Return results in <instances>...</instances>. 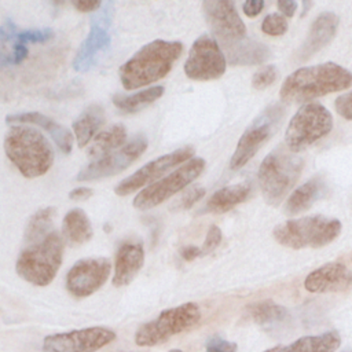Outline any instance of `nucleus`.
Segmentation results:
<instances>
[{
	"label": "nucleus",
	"mask_w": 352,
	"mask_h": 352,
	"mask_svg": "<svg viewBox=\"0 0 352 352\" xmlns=\"http://www.w3.org/2000/svg\"><path fill=\"white\" fill-rule=\"evenodd\" d=\"M351 85L352 73L349 70L334 62H326L294 70L283 80L279 96L286 103H304Z\"/></svg>",
	"instance_id": "f257e3e1"
},
{
	"label": "nucleus",
	"mask_w": 352,
	"mask_h": 352,
	"mask_svg": "<svg viewBox=\"0 0 352 352\" xmlns=\"http://www.w3.org/2000/svg\"><path fill=\"white\" fill-rule=\"evenodd\" d=\"M183 52L180 41L154 40L136 51L118 70L126 91L148 85L164 78Z\"/></svg>",
	"instance_id": "f03ea898"
},
{
	"label": "nucleus",
	"mask_w": 352,
	"mask_h": 352,
	"mask_svg": "<svg viewBox=\"0 0 352 352\" xmlns=\"http://www.w3.org/2000/svg\"><path fill=\"white\" fill-rule=\"evenodd\" d=\"M4 151L26 179L47 173L54 162V151L47 138L28 125H14L7 131Z\"/></svg>",
	"instance_id": "7ed1b4c3"
},
{
	"label": "nucleus",
	"mask_w": 352,
	"mask_h": 352,
	"mask_svg": "<svg viewBox=\"0 0 352 352\" xmlns=\"http://www.w3.org/2000/svg\"><path fill=\"white\" fill-rule=\"evenodd\" d=\"M63 236L52 230L41 241L26 245L18 254L15 270L26 282L47 286L56 276L63 260Z\"/></svg>",
	"instance_id": "20e7f679"
},
{
	"label": "nucleus",
	"mask_w": 352,
	"mask_h": 352,
	"mask_svg": "<svg viewBox=\"0 0 352 352\" xmlns=\"http://www.w3.org/2000/svg\"><path fill=\"white\" fill-rule=\"evenodd\" d=\"M302 168L304 160L286 146L271 151L263 160L257 177L264 201L272 206L279 205L294 187Z\"/></svg>",
	"instance_id": "39448f33"
},
{
	"label": "nucleus",
	"mask_w": 352,
	"mask_h": 352,
	"mask_svg": "<svg viewBox=\"0 0 352 352\" xmlns=\"http://www.w3.org/2000/svg\"><path fill=\"white\" fill-rule=\"evenodd\" d=\"M341 232L337 219L324 216H307L278 224L272 235L278 243L292 249L322 248L333 242Z\"/></svg>",
	"instance_id": "423d86ee"
},
{
	"label": "nucleus",
	"mask_w": 352,
	"mask_h": 352,
	"mask_svg": "<svg viewBox=\"0 0 352 352\" xmlns=\"http://www.w3.org/2000/svg\"><path fill=\"white\" fill-rule=\"evenodd\" d=\"M201 320V309L195 302H184L164 309L155 319L139 326L135 333V344L139 346H155L170 337L195 327Z\"/></svg>",
	"instance_id": "0eeeda50"
},
{
	"label": "nucleus",
	"mask_w": 352,
	"mask_h": 352,
	"mask_svg": "<svg viewBox=\"0 0 352 352\" xmlns=\"http://www.w3.org/2000/svg\"><path fill=\"white\" fill-rule=\"evenodd\" d=\"M333 128L330 111L320 103H305L289 121L285 132V146L298 153L324 138Z\"/></svg>",
	"instance_id": "6e6552de"
},
{
	"label": "nucleus",
	"mask_w": 352,
	"mask_h": 352,
	"mask_svg": "<svg viewBox=\"0 0 352 352\" xmlns=\"http://www.w3.org/2000/svg\"><path fill=\"white\" fill-rule=\"evenodd\" d=\"M283 117V107L279 103L267 106L241 135L235 151L230 160L232 170L245 166L261 148V146L272 136Z\"/></svg>",
	"instance_id": "1a4fd4ad"
},
{
	"label": "nucleus",
	"mask_w": 352,
	"mask_h": 352,
	"mask_svg": "<svg viewBox=\"0 0 352 352\" xmlns=\"http://www.w3.org/2000/svg\"><path fill=\"white\" fill-rule=\"evenodd\" d=\"M205 169V160L194 157L184 162L176 170L168 176L160 179L154 184L143 188L133 198V206L140 210H147L160 204L165 202L168 198L179 192L180 190L188 187Z\"/></svg>",
	"instance_id": "9d476101"
},
{
	"label": "nucleus",
	"mask_w": 352,
	"mask_h": 352,
	"mask_svg": "<svg viewBox=\"0 0 352 352\" xmlns=\"http://www.w3.org/2000/svg\"><path fill=\"white\" fill-rule=\"evenodd\" d=\"M202 12L223 51L234 48L248 38L246 26L232 1L206 0L202 3Z\"/></svg>",
	"instance_id": "9b49d317"
},
{
	"label": "nucleus",
	"mask_w": 352,
	"mask_h": 352,
	"mask_svg": "<svg viewBox=\"0 0 352 352\" xmlns=\"http://www.w3.org/2000/svg\"><path fill=\"white\" fill-rule=\"evenodd\" d=\"M227 67L226 55L210 34H201L191 45L184 63V74L197 81H209L221 77Z\"/></svg>",
	"instance_id": "f8f14e48"
},
{
	"label": "nucleus",
	"mask_w": 352,
	"mask_h": 352,
	"mask_svg": "<svg viewBox=\"0 0 352 352\" xmlns=\"http://www.w3.org/2000/svg\"><path fill=\"white\" fill-rule=\"evenodd\" d=\"M113 15V3L107 1L92 15L89 32L81 43L74 59L73 67L76 72L84 73L89 70L98 60V56L110 44V23Z\"/></svg>",
	"instance_id": "ddd939ff"
},
{
	"label": "nucleus",
	"mask_w": 352,
	"mask_h": 352,
	"mask_svg": "<svg viewBox=\"0 0 352 352\" xmlns=\"http://www.w3.org/2000/svg\"><path fill=\"white\" fill-rule=\"evenodd\" d=\"M192 154H194V148L191 146H186V147L177 148L172 153L164 154V155L147 162L146 165L139 168L136 172H133L126 179L121 180L116 186L114 192L120 197H125V195L132 194L136 190L142 191L143 187H146L147 184H150V186L154 184L155 180H158L161 176H164L168 170L176 168L180 164L190 161L192 158Z\"/></svg>",
	"instance_id": "4468645a"
},
{
	"label": "nucleus",
	"mask_w": 352,
	"mask_h": 352,
	"mask_svg": "<svg viewBox=\"0 0 352 352\" xmlns=\"http://www.w3.org/2000/svg\"><path fill=\"white\" fill-rule=\"evenodd\" d=\"M116 340L107 327H87L66 333L50 334L43 340L44 352H96Z\"/></svg>",
	"instance_id": "2eb2a0df"
},
{
	"label": "nucleus",
	"mask_w": 352,
	"mask_h": 352,
	"mask_svg": "<svg viewBox=\"0 0 352 352\" xmlns=\"http://www.w3.org/2000/svg\"><path fill=\"white\" fill-rule=\"evenodd\" d=\"M146 148L147 138L142 133L136 135L131 142L125 143L117 151H113L111 154H107L85 165L77 173L76 179L78 182H88L117 175L126 169L132 162H135Z\"/></svg>",
	"instance_id": "dca6fc26"
},
{
	"label": "nucleus",
	"mask_w": 352,
	"mask_h": 352,
	"mask_svg": "<svg viewBox=\"0 0 352 352\" xmlns=\"http://www.w3.org/2000/svg\"><path fill=\"white\" fill-rule=\"evenodd\" d=\"M111 263L106 257H87L73 264L66 275L67 292L77 297H88L99 290L109 279Z\"/></svg>",
	"instance_id": "f3484780"
},
{
	"label": "nucleus",
	"mask_w": 352,
	"mask_h": 352,
	"mask_svg": "<svg viewBox=\"0 0 352 352\" xmlns=\"http://www.w3.org/2000/svg\"><path fill=\"white\" fill-rule=\"evenodd\" d=\"M352 275L340 261L327 263L312 272L304 280V287L311 293H334L349 287Z\"/></svg>",
	"instance_id": "a211bd4d"
},
{
	"label": "nucleus",
	"mask_w": 352,
	"mask_h": 352,
	"mask_svg": "<svg viewBox=\"0 0 352 352\" xmlns=\"http://www.w3.org/2000/svg\"><path fill=\"white\" fill-rule=\"evenodd\" d=\"M144 264L143 245L138 241H124L117 252L114 260L113 285L122 287L129 285L139 274Z\"/></svg>",
	"instance_id": "6ab92c4d"
},
{
	"label": "nucleus",
	"mask_w": 352,
	"mask_h": 352,
	"mask_svg": "<svg viewBox=\"0 0 352 352\" xmlns=\"http://www.w3.org/2000/svg\"><path fill=\"white\" fill-rule=\"evenodd\" d=\"M338 16L334 12L326 11L319 14L315 21L312 22L307 38L304 40L302 45L297 51L298 60H307L314 54L320 51L324 45H327L336 36L338 29Z\"/></svg>",
	"instance_id": "aec40b11"
},
{
	"label": "nucleus",
	"mask_w": 352,
	"mask_h": 352,
	"mask_svg": "<svg viewBox=\"0 0 352 352\" xmlns=\"http://www.w3.org/2000/svg\"><path fill=\"white\" fill-rule=\"evenodd\" d=\"M7 124H32V125H37L38 128L44 129L55 142V144L58 146V148L63 153V154H70L73 150V143H74V138L72 135V132L65 128L63 125H60L59 122H56L55 120H52L51 117L37 113V111H28V113H18V114H8L6 117Z\"/></svg>",
	"instance_id": "412c9836"
},
{
	"label": "nucleus",
	"mask_w": 352,
	"mask_h": 352,
	"mask_svg": "<svg viewBox=\"0 0 352 352\" xmlns=\"http://www.w3.org/2000/svg\"><path fill=\"white\" fill-rule=\"evenodd\" d=\"M327 183L322 176L309 179L289 195L285 204V212L287 214H298L309 209L316 201L327 194Z\"/></svg>",
	"instance_id": "4be33fe9"
},
{
	"label": "nucleus",
	"mask_w": 352,
	"mask_h": 352,
	"mask_svg": "<svg viewBox=\"0 0 352 352\" xmlns=\"http://www.w3.org/2000/svg\"><path fill=\"white\" fill-rule=\"evenodd\" d=\"M340 344V334L336 330H330L316 336H305L292 344L276 345L263 352H334Z\"/></svg>",
	"instance_id": "5701e85b"
},
{
	"label": "nucleus",
	"mask_w": 352,
	"mask_h": 352,
	"mask_svg": "<svg viewBox=\"0 0 352 352\" xmlns=\"http://www.w3.org/2000/svg\"><path fill=\"white\" fill-rule=\"evenodd\" d=\"M252 194V184L249 182L226 186L214 191L206 201V210L212 213H226L234 206L246 201Z\"/></svg>",
	"instance_id": "b1692460"
},
{
	"label": "nucleus",
	"mask_w": 352,
	"mask_h": 352,
	"mask_svg": "<svg viewBox=\"0 0 352 352\" xmlns=\"http://www.w3.org/2000/svg\"><path fill=\"white\" fill-rule=\"evenodd\" d=\"M104 122V110L100 104H89L73 121L72 128L78 147H85L98 135V129Z\"/></svg>",
	"instance_id": "393cba45"
},
{
	"label": "nucleus",
	"mask_w": 352,
	"mask_h": 352,
	"mask_svg": "<svg viewBox=\"0 0 352 352\" xmlns=\"http://www.w3.org/2000/svg\"><path fill=\"white\" fill-rule=\"evenodd\" d=\"M92 235V224L82 209L74 208L65 214L62 220V236L65 242L77 246L88 242Z\"/></svg>",
	"instance_id": "a878e982"
},
{
	"label": "nucleus",
	"mask_w": 352,
	"mask_h": 352,
	"mask_svg": "<svg viewBox=\"0 0 352 352\" xmlns=\"http://www.w3.org/2000/svg\"><path fill=\"white\" fill-rule=\"evenodd\" d=\"M224 52H226L224 55L227 56L228 62L234 66L260 65V63L265 62L271 55V51L265 44L252 40L249 37L245 41H242L241 44H238L234 48H230Z\"/></svg>",
	"instance_id": "bb28decb"
},
{
	"label": "nucleus",
	"mask_w": 352,
	"mask_h": 352,
	"mask_svg": "<svg viewBox=\"0 0 352 352\" xmlns=\"http://www.w3.org/2000/svg\"><path fill=\"white\" fill-rule=\"evenodd\" d=\"M126 140V129L122 124H114L110 128L99 132L91 144L88 146L87 154L92 158H102L111 154L116 148L121 147Z\"/></svg>",
	"instance_id": "cd10ccee"
},
{
	"label": "nucleus",
	"mask_w": 352,
	"mask_h": 352,
	"mask_svg": "<svg viewBox=\"0 0 352 352\" xmlns=\"http://www.w3.org/2000/svg\"><path fill=\"white\" fill-rule=\"evenodd\" d=\"M164 94V87L162 85H155L151 88H147L144 91H139L132 95H122V94H116L113 96V104L122 113L131 114L136 113L146 106L154 103L157 99H160Z\"/></svg>",
	"instance_id": "c85d7f7f"
},
{
	"label": "nucleus",
	"mask_w": 352,
	"mask_h": 352,
	"mask_svg": "<svg viewBox=\"0 0 352 352\" xmlns=\"http://www.w3.org/2000/svg\"><path fill=\"white\" fill-rule=\"evenodd\" d=\"M56 214V208L47 206L41 208L32 214L29 219L25 232H23V243L30 245L41 241L52 231V219Z\"/></svg>",
	"instance_id": "c756f323"
},
{
	"label": "nucleus",
	"mask_w": 352,
	"mask_h": 352,
	"mask_svg": "<svg viewBox=\"0 0 352 352\" xmlns=\"http://www.w3.org/2000/svg\"><path fill=\"white\" fill-rule=\"evenodd\" d=\"M248 314L257 324H275L286 319L287 309L271 300L257 301L248 307Z\"/></svg>",
	"instance_id": "7c9ffc66"
},
{
	"label": "nucleus",
	"mask_w": 352,
	"mask_h": 352,
	"mask_svg": "<svg viewBox=\"0 0 352 352\" xmlns=\"http://www.w3.org/2000/svg\"><path fill=\"white\" fill-rule=\"evenodd\" d=\"M261 30L268 36H282L287 30L286 18L280 14H268L261 22Z\"/></svg>",
	"instance_id": "2f4dec72"
},
{
	"label": "nucleus",
	"mask_w": 352,
	"mask_h": 352,
	"mask_svg": "<svg viewBox=\"0 0 352 352\" xmlns=\"http://www.w3.org/2000/svg\"><path fill=\"white\" fill-rule=\"evenodd\" d=\"M278 77V70L274 65H267L258 69L252 78V87L256 89H264L275 82Z\"/></svg>",
	"instance_id": "473e14b6"
},
{
	"label": "nucleus",
	"mask_w": 352,
	"mask_h": 352,
	"mask_svg": "<svg viewBox=\"0 0 352 352\" xmlns=\"http://www.w3.org/2000/svg\"><path fill=\"white\" fill-rule=\"evenodd\" d=\"M236 342L223 340L219 336H212L205 344V352H236Z\"/></svg>",
	"instance_id": "72a5a7b5"
},
{
	"label": "nucleus",
	"mask_w": 352,
	"mask_h": 352,
	"mask_svg": "<svg viewBox=\"0 0 352 352\" xmlns=\"http://www.w3.org/2000/svg\"><path fill=\"white\" fill-rule=\"evenodd\" d=\"M221 231L217 226H210L208 232H206V236H205V241L201 246V253L202 256H206L209 253H212L221 242Z\"/></svg>",
	"instance_id": "f704fd0d"
},
{
	"label": "nucleus",
	"mask_w": 352,
	"mask_h": 352,
	"mask_svg": "<svg viewBox=\"0 0 352 352\" xmlns=\"http://www.w3.org/2000/svg\"><path fill=\"white\" fill-rule=\"evenodd\" d=\"M336 111L345 120L352 121V91L340 95L334 102Z\"/></svg>",
	"instance_id": "c9c22d12"
},
{
	"label": "nucleus",
	"mask_w": 352,
	"mask_h": 352,
	"mask_svg": "<svg viewBox=\"0 0 352 352\" xmlns=\"http://www.w3.org/2000/svg\"><path fill=\"white\" fill-rule=\"evenodd\" d=\"M206 190L204 187H199V186H194V187H190L182 197V201H180V206L183 209H190L191 206H194V204H197L204 195H205Z\"/></svg>",
	"instance_id": "e433bc0d"
},
{
	"label": "nucleus",
	"mask_w": 352,
	"mask_h": 352,
	"mask_svg": "<svg viewBox=\"0 0 352 352\" xmlns=\"http://www.w3.org/2000/svg\"><path fill=\"white\" fill-rule=\"evenodd\" d=\"M265 3L263 0H248L242 4V10L245 12V15H248L249 18H253V16H257L263 8H264Z\"/></svg>",
	"instance_id": "4c0bfd02"
},
{
	"label": "nucleus",
	"mask_w": 352,
	"mask_h": 352,
	"mask_svg": "<svg viewBox=\"0 0 352 352\" xmlns=\"http://www.w3.org/2000/svg\"><path fill=\"white\" fill-rule=\"evenodd\" d=\"M72 6L80 12H92V11H98L103 6V3L102 1H73Z\"/></svg>",
	"instance_id": "58836bf2"
},
{
	"label": "nucleus",
	"mask_w": 352,
	"mask_h": 352,
	"mask_svg": "<svg viewBox=\"0 0 352 352\" xmlns=\"http://www.w3.org/2000/svg\"><path fill=\"white\" fill-rule=\"evenodd\" d=\"M278 10L282 12L283 16H293L294 12L297 11V3L292 0H280L278 1Z\"/></svg>",
	"instance_id": "ea45409f"
},
{
	"label": "nucleus",
	"mask_w": 352,
	"mask_h": 352,
	"mask_svg": "<svg viewBox=\"0 0 352 352\" xmlns=\"http://www.w3.org/2000/svg\"><path fill=\"white\" fill-rule=\"evenodd\" d=\"M179 253H180L182 258H183V260H186V261H191V260H194V258H197V257L202 256V253H201V248L194 246V245H188V246L182 248Z\"/></svg>",
	"instance_id": "a19ab883"
},
{
	"label": "nucleus",
	"mask_w": 352,
	"mask_h": 352,
	"mask_svg": "<svg viewBox=\"0 0 352 352\" xmlns=\"http://www.w3.org/2000/svg\"><path fill=\"white\" fill-rule=\"evenodd\" d=\"M92 194H94V190L89 187H77L69 192V198L81 201V199H88L89 197H92Z\"/></svg>",
	"instance_id": "79ce46f5"
},
{
	"label": "nucleus",
	"mask_w": 352,
	"mask_h": 352,
	"mask_svg": "<svg viewBox=\"0 0 352 352\" xmlns=\"http://www.w3.org/2000/svg\"><path fill=\"white\" fill-rule=\"evenodd\" d=\"M312 6V3L311 1H302V11H301V16H304L305 14H307V11H308V8Z\"/></svg>",
	"instance_id": "37998d69"
},
{
	"label": "nucleus",
	"mask_w": 352,
	"mask_h": 352,
	"mask_svg": "<svg viewBox=\"0 0 352 352\" xmlns=\"http://www.w3.org/2000/svg\"><path fill=\"white\" fill-rule=\"evenodd\" d=\"M169 352H183L182 349H177V348H175V349H170Z\"/></svg>",
	"instance_id": "c03bdc74"
},
{
	"label": "nucleus",
	"mask_w": 352,
	"mask_h": 352,
	"mask_svg": "<svg viewBox=\"0 0 352 352\" xmlns=\"http://www.w3.org/2000/svg\"><path fill=\"white\" fill-rule=\"evenodd\" d=\"M344 352H352V351H351V349H348V351H344Z\"/></svg>",
	"instance_id": "a18cd8bd"
}]
</instances>
